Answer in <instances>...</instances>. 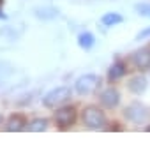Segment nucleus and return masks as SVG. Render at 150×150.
Masks as SVG:
<instances>
[{"label": "nucleus", "instance_id": "obj_1", "mask_svg": "<svg viewBox=\"0 0 150 150\" xmlns=\"http://www.w3.org/2000/svg\"><path fill=\"white\" fill-rule=\"evenodd\" d=\"M81 120L88 129H94V131L104 129L106 124H108V118H106L104 111L96 108V106H87L81 113Z\"/></svg>", "mask_w": 150, "mask_h": 150}, {"label": "nucleus", "instance_id": "obj_2", "mask_svg": "<svg viewBox=\"0 0 150 150\" xmlns=\"http://www.w3.org/2000/svg\"><path fill=\"white\" fill-rule=\"evenodd\" d=\"M124 117H125V120H129V122L139 125V124L148 122L150 111H148V108L143 106L141 103H132V104H129V106L124 110Z\"/></svg>", "mask_w": 150, "mask_h": 150}, {"label": "nucleus", "instance_id": "obj_3", "mask_svg": "<svg viewBox=\"0 0 150 150\" xmlns=\"http://www.w3.org/2000/svg\"><path fill=\"white\" fill-rule=\"evenodd\" d=\"M76 118H78V113L74 106H62L55 113V124L58 129H69L71 125H74Z\"/></svg>", "mask_w": 150, "mask_h": 150}, {"label": "nucleus", "instance_id": "obj_4", "mask_svg": "<svg viewBox=\"0 0 150 150\" xmlns=\"http://www.w3.org/2000/svg\"><path fill=\"white\" fill-rule=\"evenodd\" d=\"M69 97H71V90L67 87H57L42 97V104L46 108H53V106L64 104V101H67Z\"/></svg>", "mask_w": 150, "mask_h": 150}, {"label": "nucleus", "instance_id": "obj_5", "mask_svg": "<svg viewBox=\"0 0 150 150\" xmlns=\"http://www.w3.org/2000/svg\"><path fill=\"white\" fill-rule=\"evenodd\" d=\"M76 90L78 94L81 96H87V94H92L97 87H99V76L97 74H83L76 80Z\"/></svg>", "mask_w": 150, "mask_h": 150}, {"label": "nucleus", "instance_id": "obj_6", "mask_svg": "<svg viewBox=\"0 0 150 150\" xmlns=\"http://www.w3.org/2000/svg\"><path fill=\"white\" fill-rule=\"evenodd\" d=\"M27 127V117L23 113H11L6 120V131L9 132H20Z\"/></svg>", "mask_w": 150, "mask_h": 150}, {"label": "nucleus", "instance_id": "obj_7", "mask_svg": "<svg viewBox=\"0 0 150 150\" xmlns=\"http://www.w3.org/2000/svg\"><path fill=\"white\" fill-rule=\"evenodd\" d=\"M99 101H101V104L106 106V108H115V106H118V103H120V94H118V90H115V88H104V90L101 92V96H99Z\"/></svg>", "mask_w": 150, "mask_h": 150}, {"label": "nucleus", "instance_id": "obj_8", "mask_svg": "<svg viewBox=\"0 0 150 150\" xmlns=\"http://www.w3.org/2000/svg\"><path fill=\"white\" fill-rule=\"evenodd\" d=\"M132 64L138 69H150V48H141L132 55Z\"/></svg>", "mask_w": 150, "mask_h": 150}, {"label": "nucleus", "instance_id": "obj_9", "mask_svg": "<svg viewBox=\"0 0 150 150\" xmlns=\"http://www.w3.org/2000/svg\"><path fill=\"white\" fill-rule=\"evenodd\" d=\"M146 85H148V81H146V78H143V76H134V78L127 83L129 90L134 92V94H143V92L146 90Z\"/></svg>", "mask_w": 150, "mask_h": 150}, {"label": "nucleus", "instance_id": "obj_10", "mask_svg": "<svg viewBox=\"0 0 150 150\" xmlns=\"http://www.w3.org/2000/svg\"><path fill=\"white\" fill-rule=\"evenodd\" d=\"M46 129H48V118H42V117L30 120L25 127V131L28 132H44Z\"/></svg>", "mask_w": 150, "mask_h": 150}, {"label": "nucleus", "instance_id": "obj_11", "mask_svg": "<svg viewBox=\"0 0 150 150\" xmlns=\"http://www.w3.org/2000/svg\"><path fill=\"white\" fill-rule=\"evenodd\" d=\"M124 74H125V65L122 62H115L108 69V80L110 81H117V80H120L124 76Z\"/></svg>", "mask_w": 150, "mask_h": 150}, {"label": "nucleus", "instance_id": "obj_12", "mask_svg": "<svg viewBox=\"0 0 150 150\" xmlns=\"http://www.w3.org/2000/svg\"><path fill=\"white\" fill-rule=\"evenodd\" d=\"M122 21H124L122 14H117V13H108V14H104V16L101 18V23L106 25V27H113V25H118V23H122Z\"/></svg>", "mask_w": 150, "mask_h": 150}, {"label": "nucleus", "instance_id": "obj_13", "mask_svg": "<svg viewBox=\"0 0 150 150\" xmlns=\"http://www.w3.org/2000/svg\"><path fill=\"white\" fill-rule=\"evenodd\" d=\"M94 42H96V37H94L90 32H83V34H80V35H78V44H80L83 50L92 48V46H94Z\"/></svg>", "mask_w": 150, "mask_h": 150}, {"label": "nucleus", "instance_id": "obj_14", "mask_svg": "<svg viewBox=\"0 0 150 150\" xmlns=\"http://www.w3.org/2000/svg\"><path fill=\"white\" fill-rule=\"evenodd\" d=\"M11 74V65L6 62H0V85H4Z\"/></svg>", "mask_w": 150, "mask_h": 150}, {"label": "nucleus", "instance_id": "obj_15", "mask_svg": "<svg viewBox=\"0 0 150 150\" xmlns=\"http://www.w3.org/2000/svg\"><path fill=\"white\" fill-rule=\"evenodd\" d=\"M136 13L141 14V16H148V18H150V6H146V4H138V6H136Z\"/></svg>", "mask_w": 150, "mask_h": 150}, {"label": "nucleus", "instance_id": "obj_16", "mask_svg": "<svg viewBox=\"0 0 150 150\" xmlns=\"http://www.w3.org/2000/svg\"><path fill=\"white\" fill-rule=\"evenodd\" d=\"M150 35V27L148 28H143L139 34H138V39H145V37H148Z\"/></svg>", "mask_w": 150, "mask_h": 150}, {"label": "nucleus", "instance_id": "obj_17", "mask_svg": "<svg viewBox=\"0 0 150 150\" xmlns=\"http://www.w3.org/2000/svg\"><path fill=\"white\" fill-rule=\"evenodd\" d=\"M145 131H146V132H150V124H148V125L145 127Z\"/></svg>", "mask_w": 150, "mask_h": 150}, {"label": "nucleus", "instance_id": "obj_18", "mask_svg": "<svg viewBox=\"0 0 150 150\" xmlns=\"http://www.w3.org/2000/svg\"><path fill=\"white\" fill-rule=\"evenodd\" d=\"M0 18H6V16H4V14H2V13H0Z\"/></svg>", "mask_w": 150, "mask_h": 150}, {"label": "nucleus", "instance_id": "obj_19", "mask_svg": "<svg viewBox=\"0 0 150 150\" xmlns=\"http://www.w3.org/2000/svg\"><path fill=\"white\" fill-rule=\"evenodd\" d=\"M0 120H2V115H0Z\"/></svg>", "mask_w": 150, "mask_h": 150}]
</instances>
